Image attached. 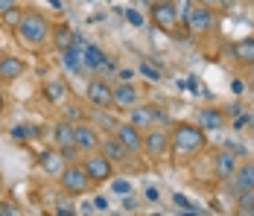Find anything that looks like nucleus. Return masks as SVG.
<instances>
[{
    "mask_svg": "<svg viewBox=\"0 0 254 216\" xmlns=\"http://www.w3.org/2000/svg\"><path fill=\"white\" fill-rule=\"evenodd\" d=\"M44 94H47L50 102H59V99L64 96V85H62V82H47V85H44Z\"/></svg>",
    "mask_w": 254,
    "mask_h": 216,
    "instance_id": "26",
    "label": "nucleus"
},
{
    "mask_svg": "<svg viewBox=\"0 0 254 216\" xmlns=\"http://www.w3.org/2000/svg\"><path fill=\"white\" fill-rule=\"evenodd\" d=\"M237 167H240V164H237V158H234V152H231V149L216 155V175H219L222 181H228L231 175L237 172Z\"/></svg>",
    "mask_w": 254,
    "mask_h": 216,
    "instance_id": "17",
    "label": "nucleus"
},
{
    "mask_svg": "<svg viewBox=\"0 0 254 216\" xmlns=\"http://www.w3.org/2000/svg\"><path fill=\"white\" fill-rule=\"evenodd\" d=\"M102 141L97 138V129L88 126V123H76V146L79 152H94Z\"/></svg>",
    "mask_w": 254,
    "mask_h": 216,
    "instance_id": "12",
    "label": "nucleus"
},
{
    "mask_svg": "<svg viewBox=\"0 0 254 216\" xmlns=\"http://www.w3.org/2000/svg\"><path fill=\"white\" fill-rule=\"evenodd\" d=\"M222 123H225V117L216 108H202L199 111V126L202 129H222Z\"/></svg>",
    "mask_w": 254,
    "mask_h": 216,
    "instance_id": "22",
    "label": "nucleus"
},
{
    "mask_svg": "<svg viewBox=\"0 0 254 216\" xmlns=\"http://www.w3.org/2000/svg\"><path fill=\"white\" fill-rule=\"evenodd\" d=\"M82 53L85 50H79L76 44H70V47L62 50V68L67 73H79L82 68H85V59H82Z\"/></svg>",
    "mask_w": 254,
    "mask_h": 216,
    "instance_id": "14",
    "label": "nucleus"
},
{
    "mask_svg": "<svg viewBox=\"0 0 254 216\" xmlns=\"http://www.w3.org/2000/svg\"><path fill=\"white\" fill-rule=\"evenodd\" d=\"M237 214L254 216V190H249V193H243V196H240V208H237Z\"/></svg>",
    "mask_w": 254,
    "mask_h": 216,
    "instance_id": "25",
    "label": "nucleus"
},
{
    "mask_svg": "<svg viewBox=\"0 0 254 216\" xmlns=\"http://www.w3.org/2000/svg\"><path fill=\"white\" fill-rule=\"evenodd\" d=\"M114 105H120V108H131V105H137V85H131V82H120V85H114Z\"/></svg>",
    "mask_w": 254,
    "mask_h": 216,
    "instance_id": "13",
    "label": "nucleus"
},
{
    "mask_svg": "<svg viewBox=\"0 0 254 216\" xmlns=\"http://www.w3.org/2000/svg\"><path fill=\"white\" fill-rule=\"evenodd\" d=\"M111 187H114V193H120V196H128V193H131V184H128L126 178H114Z\"/></svg>",
    "mask_w": 254,
    "mask_h": 216,
    "instance_id": "30",
    "label": "nucleus"
},
{
    "mask_svg": "<svg viewBox=\"0 0 254 216\" xmlns=\"http://www.w3.org/2000/svg\"><path fill=\"white\" fill-rule=\"evenodd\" d=\"M9 138H12L15 144H26V141H32V138H38V129H35V126H26V123H21V126H12Z\"/></svg>",
    "mask_w": 254,
    "mask_h": 216,
    "instance_id": "24",
    "label": "nucleus"
},
{
    "mask_svg": "<svg viewBox=\"0 0 254 216\" xmlns=\"http://www.w3.org/2000/svg\"><path fill=\"white\" fill-rule=\"evenodd\" d=\"M62 190L67 193V196H79V193L88 190V184H94L91 181V175L85 172V167H79V164H67V167L62 169Z\"/></svg>",
    "mask_w": 254,
    "mask_h": 216,
    "instance_id": "3",
    "label": "nucleus"
},
{
    "mask_svg": "<svg viewBox=\"0 0 254 216\" xmlns=\"http://www.w3.org/2000/svg\"><path fill=\"white\" fill-rule=\"evenodd\" d=\"M94 205H97V211H100V214L108 211V199H105V196H94Z\"/></svg>",
    "mask_w": 254,
    "mask_h": 216,
    "instance_id": "34",
    "label": "nucleus"
},
{
    "mask_svg": "<svg viewBox=\"0 0 254 216\" xmlns=\"http://www.w3.org/2000/svg\"><path fill=\"white\" fill-rule=\"evenodd\" d=\"M82 59H85V68H88V71H94V73L105 71V62H108V56H105L100 47H94V44H91V47H85Z\"/></svg>",
    "mask_w": 254,
    "mask_h": 216,
    "instance_id": "19",
    "label": "nucleus"
},
{
    "mask_svg": "<svg viewBox=\"0 0 254 216\" xmlns=\"http://www.w3.org/2000/svg\"><path fill=\"white\" fill-rule=\"evenodd\" d=\"M204 6H216V3H222V0H202Z\"/></svg>",
    "mask_w": 254,
    "mask_h": 216,
    "instance_id": "40",
    "label": "nucleus"
},
{
    "mask_svg": "<svg viewBox=\"0 0 254 216\" xmlns=\"http://www.w3.org/2000/svg\"><path fill=\"white\" fill-rule=\"evenodd\" d=\"M21 21H24V18H21V12H18L15 6L3 12V24H9V26H18V24H21Z\"/></svg>",
    "mask_w": 254,
    "mask_h": 216,
    "instance_id": "28",
    "label": "nucleus"
},
{
    "mask_svg": "<svg viewBox=\"0 0 254 216\" xmlns=\"http://www.w3.org/2000/svg\"><path fill=\"white\" fill-rule=\"evenodd\" d=\"M176 205H178V211H184V214H202L190 199H184V196H176Z\"/></svg>",
    "mask_w": 254,
    "mask_h": 216,
    "instance_id": "29",
    "label": "nucleus"
},
{
    "mask_svg": "<svg viewBox=\"0 0 254 216\" xmlns=\"http://www.w3.org/2000/svg\"><path fill=\"white\" fill-rule=\"evenodd\" d=\"M73 35H76V32H73L67 24H59L56 29H53V44H56L59 50L70 47V44H73Z\"/></svg>",
    "mask_w": 254,
    "mask_h": 216,
    "instance_id": "23",
    "label": "nucleus"
},
{
    "mask_svg": "<svg viewBox=\"0 0 254 216\" xmlns=\"http://www.w3.org/2000/svg\"><path fill=\"white\" fill-rule=\"evenodd\" d=\"M12 6H15V0H0V15H3L6 9H12Z\"/></svg>",
    "mask_w": 254,
    "mask_h": 216,
    "instance_id": "39",
    "label": "nucleus"
},
{
    "mask_svg": "<svg viewBox=\"0 0 254 216\" xmlns=\"http://www.w3.org/2000/svg\"><path fill=\"white\" fill-rule=\"evenodd\" d=\"M100 149H102V155H105L108 161H126L128 155H131V152H128L126 146H123L120 141H117V138H108V141H102Z\"/></svg>",
    "mask_w": 254,
    "mask_h": 216,
    "instance_id": "18",
    "label": "nucleus"
},
{
    "mask_svg": "<svg viewBox=\"0 0 254 216\" xmlns=\"http://www.w3.org/2000/svg\"><path fill=\"white\" fill-rule=\"evenodd\" d=\"M56 205H59V208H56V214L59 216H73V214H79L76 208H73V202H70V199H59V202H56Z\"/></svg>",
    "mask_w": 254,
    "mask_h": 216,
    "instance_id": "27",
    "label": "nucleus"
},
{
    "mask_svg": "<svg viewBox=\"0 0 254 216\" xmlns=\"http://www.w3.org/2000/svg\"><path fill=\"white\" fill-rule=\"evenodd\" d=\"M82 167L91 175V181H108L111 178V161L102 152H88V158H85Z\"/></svg>",
    "mask_w": 254,
    "mask_h": 216,
    "instance_id": "4",
    "label": "nucleus"
},
{
    "mask_svg": "<svg viewBox=\"0 0 254 216\" xmlns=\"http://www.w3.org/2000/svg\"><path fill=\"white\" fill-rule=\"evenodd\" d=\"M123 15H126V21H128L131 26H143V15H140V12H134V9H126Z\"/></svg>",
    "mask_w": 254,
    "mask_h": 216,
    "instance_id": "33",
    "label": "nucleus"
},
{
    "mask_svg": "<svg viewBox=\"0 0 254 216\" xmlns=\"http://www.w3.org/2000/svg\"><path fill=\"white\" fill-rule=\"evenodd\" d=\"M53 141L59 149H64V146H76V126L73 123H59L56 129H53Z\"/></svg>",
    "mask_w": 254,
    "mask_h": 216,
    "instance_id": "15",
    "label": "nucleus"
},
{
    "mask_svg": "<svg viewBox=\"0 0 254 216\" xmlns=\"http://www.w3.org/2000/svg\"><path fill=\"white\" fill-rule=\"evenodd\" d=\"M152 117H155V123L161 120V123H170V117L164 114V108H158V105H152Z\"/></svg>",
    "mask_w": 254,
    "mask_h": 216,
    "instance_id": "35",
    "label": "nucleus"
},
{
    "mask_svg": "<svg viewBox=\"0 0 254 216\" xmlns=\"http://www.w3.org/2000/svg\"><path fill=\"white\" fill-rule=\"evenodd\" d=\"M24 73V62L21 59H15V56H3L0 59V79L3 82H12V79H18Z\"/></svg>",
    "mask_w": 254,
    "mask_h": 216,
    "instance_id": "16",
    "label": "nucleus"
},
{
    "mask_svg": "<svg viewBox=\"0 0 254 216\" xmlns=\"http://www.w3.org/2000/svg\"><path fill=\"white\" fill-rule=\"evenodd\" d=\"M231 53H234V59H237V62H243V65H254V38L237 41Z\"/></svg>",
    "mask_w": 254,
    "mask_h": 216,
    "instance_id": "21",
    "label": "nucleus"
},
{
    "mask_svg": "<svg viewBox=\"0 0 254 216\" xmlns=\"http://www.w3.org/2000/svg\"><path fill=\"white\" fill-rule=\"evenodd\" d=\"M114 138H117L120 144L126 146L131 155L143 149V138H140V129H137L134 123H120V126L114 129Z\"/></svg>",
    "mask_w": 254,
    "mask_h": 216,
    "instance_id": "6",
    "label": "nucleus"
},
{
    "mask_svg": "<svg viewBox=\"0 0 254 216\" xmlns=\"http://www.w3.org/2000/svg\"><path fill=\"white\" fill-rule=\"evenodd\" d=\"M18 35H21V41L29 44V47H41L44 41H50V24H47V18H41V15H24V21L18 24Z\"/></svg>",
    "mask_w": 254,
    "mask_h": 216,
    "instance_id": "2",
    "label": "nucleus"
},
{
    "mask_svg": "<svg viewBox=\"0 0 254 216\" xmlns=\"http://www.w3.org/2000/svg\"><path fill=\"white\" fill-rule=\"evenodd\" d=\"M249 126H252V129H254V114H249Z\"/></svg>",
    "mask_w": 254,
    "mask_h": 216,
    "instance_id": "42",
    "label": "nucleus"
},
{
    "mask_svg": "<svg viewBox=\"0 0 254 216\" xmlns=\"http://www.w3.org/2000/svg\"><path fill=\"white\" fill-rule=\"evenodd\" d=\"M38 167L44 169L47 175H62V169L67 167V161H64L62 149H44L38 155Z\"/></svg>",
    "mask_w": 254,
    "mask_h": 216,
    "instance_id": "10",
    "label": "nucleus"
},
{
    "mask_svg": "<svg viewBox=\"0 0 254 216\" xmlns=\"http://www.w3.org/2000/svg\"><path fill=\"white\" fill-rule=\"evenodd\" d=\"M140 73L149 76V79H161V68H152V62H143L140 65Z\"/></svg>",
    "mask_w": 254,
    "mask_h": 216,
    "instance_id": "31",
    "label": "nucleus"
},
{
    "mask_svg": "<svg viewBox=\"0 0 254 216\" xmlns=\"http://www.w3.org/2000/svg\"><path fill=\"white\" fill-rule=\"evenodd\" d=\"M178 18H181V15H178L176 3H170V0H161V3H155V6H152V21L158 26H164V29L176 26Z\"/></svg>",
    "mask_w": 254,
    "mask_h": 216,
    "instance_id": "9",
    "label": "nucleus"
},
{
    "mask_svg": "<svg viewBox=\"0 0 254 216\" xmlns=\"http://www.w3.org/2000/svg\"><path fill=\"white\" fill-rule=\"evenodd\" d=\"M231 88H234V94H243V91H246V85H243V79H234V82H231Z\"/></svg>",
    "mask_w": 254,
    "mask_h": 216,
    "instance_id": "37",
    "label": "nucleus"
},
{
    "mask_svg": "<svg viewBox=\"0 0 254 216\" xmlns=\"http://www.w3.org/2000/svg\"><path fill=\"white\" fill-rule=\"evenodd\" d=\"M0 114H3V96H0Z\"/></svg>",
    "mask_w": 254,
    "mask_h": 216,
    "instance_id": "43",
    "label": "nucleus"
},
{
    "mask_svg": "<svg viewBox=\"0 0 254 216\" xmlns=\"http://www.w3.org/2000/svg\"><path fill=\"white\" fill-rule=\"evenodd\" d=\"M228 190L237 193V196L254 190V164H240L237 167V172L228 178Z\"/></svg>",
    "mask_w": 254,
    "mask_h": 216,
    "instance_id": "5",
    "label": "nucleus"
},
{
    "mask_svg": "<svg viewBox=\"0 0 254 216\" xmlns=\"http://www.w3.org/2000/svg\"><path fill=\"white\" fill-rule=\"evenodd\" d=\"M50 6L53 9H62V0H50Z\"/></svg>",
    "mask_w": 254,
    "mask_h": 216,
    "instance_id": "41",
    "label": "nucleus"
},
{
    "mask_svg": "<svg viewBox=\"0 0 254 216\" xmlns=\"http://www.w3.org/2000/svg\"><path fill=\"white\" fill-rule=\"evenodd\" d=\"M123 208H126V211H134V208H137V199H131V193L126 196V202H123Z\"/></svg>",
    "mask_w": 254,
    "mask_h": 216,
    "instance_id": "36",
    "label": "nucleus"
},
{
    "mask_svg": "<svg viewBox=\"0 0 254 216\" xmlns=\"http://www.w3.org/2000/svg\"><path fill=\"white\" fill-rule=\"evenodd\" d=\"M143 149H146L149 158H161V155H167V152L173 149V146H170V135L161 132V129H152V132L143 138Z\"/></svg>",
    "mask_w": 254,
    "mask_h": 216,
    "instance_id": "8",
    "label": "nucleus"
},
{
    "mask_svg": "<svg viewBox=\"0 0 254 216\" xmlns=\"http://www.w3.org/2000/svg\"><path fill=\"white\" fill-rule=\"evenodd\" d=\"M187 26H190L193 32H199V35L207 32V29L213 26V12H210L204 3L202 6H196V9H190V15H187Z\"/></svg>",
    "mask_w": 254,
    "mask_h": 216,
    "instance_id": "11",
    "label": "nucleus"
},
{
    "mask_svg": "<svg viewBox=\"0 0 254 216\" xmlns=\"http://www.w3.org/2000/svg\"><path fill=\"white\" fill-rule=\"evenodd\" d=\"M88 99H91L94 105H100V108H111V105H114V88H111L108 82H102V79H91V85H88Z\"/></svg>",
    "mask_w": 254,
    "mask_h": 216,
    "instance_id": "7",
    "label": "nucleus"
},
{
    "mask_svg": "<svg viewBox=\"0 0 254 216\" xmlns=\"http://www.w3.org/2000/svg\"><path fill=\"white\" fill-rule=\"evenodd\" d=\"M0 216H21V208H15L12 202H0Z\"/></svg>",
    "mask_w": 254,
    "mask_h": 216,
    "instance_id": "32",
    "label": "nucleus"
},
{
    "mask_svg": "<svg viewBox=\"0 0 254 216\" xmlns=\"http://www.w3.org/2000/svg\"><path fill=\"white\" fill-rule=\"evenodd\" d=\"M146 199H149V202H158V199H161V193L155 190V187H149V190H146Z\"/></svg>",
    "mask_w": 254,
    "mask_h": 216,
    "instance_id": "38",
    "label": "nucleus"
},
{
    "mask_svg": "<svg viewBox=\"0 0 254 216\" xmlns=\"http://www.w3.org/2000/svg\"><path fill=\"white\" fill-rule=\"evenodd\" d=\"M170 146H173L176 155H193L204 146V129L193 126V123H181L170 135Z\"/></svg>",
    "mask_w": 254,
    "mask_h": 216,
    "instance_id": "1",
    "label": "nucleus"
},
{
    "mask_svg": "<svg viewBox=\"0 0 254 216\" xmlns=\"http://www.w3.org/2000/svg\"><path fill=\"white\" fill-rule=\"evenodd\" d=\"M128 123H134L137 129H146V126H152V123H155V117H152V105H131Z\"/></svg>",
    "mask_w": 254,
    "mask_h": 216,
    "instance_id": "20",
    "label": "nucleus"
}]
</instances>
